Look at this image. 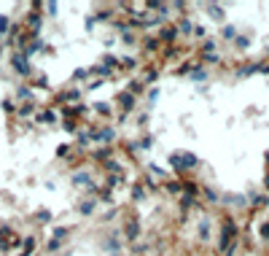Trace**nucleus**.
<instances>
[{
	"label": "nucleus",
	"mask_w": 269,
	"mask_h": 256,
	"mask_svg": "<svg viewBox=\"0 0 269 256\" xmlns=\"http://www.w3.org/2000/svg\"><path fill=\"white\" fill-rule=\"evenodd\" d=\"M237 27L234 24H224V27H221V41H226V44H234V38H237Z\"/></svg>",
	"instance_id": "473e14b6"
},
{
	"label": "nucleus",
	"mask_w": 269,
	"mask_h": 256,
	"mask_svg": "<svg viewBox=\"0 0 269 256\" xmlns=\"http://www.w3.org/2000/svg\"><path fill=\"white\" fill-rule=\"evenodd\" d=\"M159 97H161V89L159 87H151V89H145V94H143V100H145V111H154L156 108V103H159Z\"/></svg>",
	"instance_id": "5701e85b"
},
{
	"label": "nucleus",
	"mask_w": 269,
	"mask_h": 256,
	"mask_svg": "<svg viewBox=\"0 0 269 256\" xmlns=\"http://www.w3.org/2000/svg\"><path fill=\"white\" fill-rule=\"evenodd\" d=\"M89 108H91V114L100 116L102 121H111L113 116H116V105L108 103V100H94V103H89Z\"/></svg>",
	"instance_id": "9b49d317"
},
{
	"label": "nucleus",
	"mask_w": 269,
	"mask_h": 256,
	"mask_svg": "<svg viewBox=\"0 0 269 256\" xmlns=\"http://www.w3.org/2000/svg\"><path fill=\"white\" fill-rule=\"evenodd\" d=\"M111 103L118 108V116H132L134 108H137V97H134V94H129L127 89H121V92L111 100Z\"/></svg>",
	"instance_id": "423d86ee"
},
{
	"label": "nucleus",
	"mask_w": 269,
	"mask_h": 256,
	"mask_svg": "<svg viewBox=\"0 0 269 256\" xmlns=\"http://www.w3.org/2000/svg\"><path fill=\"white\" fill-rule=\"evenodd\" d=\"M97 65H102L105 70L116 73V70H121V57L113 54V51H102V54H100V62H97Z\"/></svg>",
	"instance_id": "2eb2a0df"
},
{
	"label": "nucleus",
	"mask_w": 269,
	"mask_h": 256,
	"mask_svg": "<svg viewBox=\"0 0 269 256\" xmlns=\"http://www.w3.org/2000/svg\"><path fill=\"white\" fill-rule=\"evenodd\" d=\"M215 256H221V254H215Z\"/></svg>",
	"instance_id": "6e6d98bb"
},
{
	"label": "nucleus",
	"mask_w": 269,
	"mask_h": 256,
	"mask_svg": "<svg viewBox=\"0 0 269 256\" xmlns=\"http://www.w3.org/2000/svg\"><path fill=\"white\" fill-rule=\"evenodd\" d=\"M73 151H75L73 143H59L57 151H54V157H57V159H70V157H73Z\"/></svg>",
	"instance_id": "7c9ffc66"
},
{
	"label": "nucleus",
	"mask_w": 269,
	"mask_h": 256,
	"mask_svg": "<svg viewBox=\"0 0 269 256\" xmlns=\"http://www.w3.org/2000/svg\"><path fill=\"white\" fill-rule=\"evenodd\" d=\"M159 189L170 197H180L183 194V178H167L164 184H159Z\"/></svg>",
	"instance_id": "6ab92c4d"
},
{
	"label": "nucleus",
	"mask_w": 269,
	"mask_h": 256,
	"mask_svg": "<svg viewBox=\"0 0 269 256\" xmlns=\"http://www.w3.org/2000/svg\"><path fill=\"white\" fill-rule=\"evenodd\" d=\"M148 121H151V114L145 111V114H140V116H137V121H134V124H137L140 130H145V127H148Z\"/></svg>",
	"instance_id": "8fccbe9b"
},
{
	"label": "nucleus",
	"mask_w": 269,
	"mask_h": 256,
	"mask_svg": "<svg viewBox=\"0 0 269 256\" xmlns=\"http://www.w3.org/2000/svg\"><path fill=\"white\" fill-rule=\"evenodd\" d=\"M89 78V68H75L73 76H70V84H86Z\"/></svg>",
	"instance_id": "f704fd0d"
},
{
	"label": "nucleus",
	"mask_w": 269,
	"mask_h": 256,
	"mask_svg": "<svg viewBox=\"0 0 269 256\" xmlns=\"http://www.w3.org/2000/svg\"><path fill=\"white\" fill-rule=\"evenodd\" d=\"M0 78H3V65H0Z\"/></svg>",
	"instance_id": "5fc2aeb1"
},
{
	"label": "nucleus",
	"mask_w": 269,
	"mask_h": 256,
	"mask_svg": "<svg viewBox=\"0 0 269 256\" xmlns=\"http://www.w3.org/2000/svg\"><path fill=\"white\" fill-rule=\"evenodd\" d=\"M43 24H46V17H43V8H30L22 19V27L27 30L30 35H41Z\"/></svg>",
	"instance_id": "39448f33"
},
{
	"label": "nucleus",
	"mask_w": 269,
	"mask_h": 256,
	"mask_svg": "<svg viewBox=\"0 0 269 256\" xmlns=\"http://www.w3.org/2000/svg\"><path fill=\"white\" fill-rule=\"evenodd\" d=\"M210 227H213V221H210L207 216H202V218H199V221H197V240L207 243V240H210V234H213V229H210Z\"/></svg>",
	"instance_id": "412c9836"
},
{
	"label": "nucleus",
	"mask_w": 269,
	"mask_h": 256,
	"mask_svg": "<svg viewBox=\"0 0 269 256\" xmlns=\"http://www.w3.org/2000/svg\"><path fill=\"white\" fill-rule=\"evenodd\" d=\"M140 49H143L145 57H151V54H159L164 46H161V41L156 35H140Z\"/></svg>",
	"instance_id": "4468645a"
},
{
	"label": "nucleus",
	"mask_w": 269,
	"mask_h": 256,
	"mask_svg": "<svg viewBox=\"0 0 269 256\" xmlns=\"http://www.w3.org/2000/svg\"><path fill=\"white\" fill-rule=\"evenodd\" d=\"M59 121H62V124H59L62 132H67V135H73V138H75V132L81 130V124H84V121H75V119H59Z\"/></svg>",
	"instance_id": "c756f323"
},
{
	"label": "nucleus",
	"mask_w": 269,
	"mask_h": 256,
	"mask_svg": "<svg viewBox=\"0 0 269 256\" xmlns=\"http://www.w3.org/2000/svg\"><path fill=\"white\" fill-rule=\"evenodd\" d=\"M199 197H204V200L210 202V205H215V202H221V194L213 189V186H202V194Z\"/></svg>",
	"instance_id": "c9c22d12"
},
{
	"label": "nucleus",
	"mask_w": 269,
	"mask_h": 256,
	"mask_svg": "<svg viewBox=\"0 0 269 256\" xmlns=\"http://www.w3.org/2000/svg\"><path fill=\"white\" fill-rule=\"evenodd\" d=\"M35 251H38V237L35 234H24V237H22L19 254H14V256H35Z\"/></svg>",
	"instance_id": "aec40b11"
},
{
	"label": "nucleus",
	"mask_w": 269,
	"mask_h": 256,
	"mask_svg": "<svg viewBox=\"0 0 269 256\" xmlns=\"http://www.w3.org/2000/svg\"><path fill=\"white\" fill-rule=\"evenodd\" d=\"M38 108H41V105L38 103H27V105H16V119L22 121V124H24V121H32L35 119V114H38Z\"/></svg>",
	"instance_id": "dca6fc26"
},
{
	"label": "nucleus",
	"mask_w": 269,
	"mask_h": 256,
	"mask_svg": "<svg viewBox=\"0 0 269 256\" xmlns=\"http://www.w3.org/2000/svg\"><path fill=\"white\" fill-rule=\"evenodd\" d=\"M118 229H121L124 243H129V245L140 243V237H143V224H140V216H134V213H127Z\"/></svg>",
	"instance_id": "7ed1b4c3"
},
{
	"label": "nucleus",
	"mask_w": 269,
	"mask_h": 256,
	"mask_svg": "<svg viewBox=\"0 0 269 256\" xmlns=\"http://www.w3.org/2000/svg\"><path fill=\"white\" fill-rule=\"evenodd\" d=\"M62 245H65L62 240H54V237H48V240H46V254H48V256H54L57 251H62Z\"/></svg>",
	"instance_id": "a19ab883"
},
{
	"label": "nucleus",
	"mask_w": 269,
	"mask_h": 256,
	"mask_svg": "<svg viewBox=\"0 0 269 256\" xmlns=\"http://www.w3.org/2000/svg\"><path fill=\"white\" fill-rule=\"evenodd\" d=\"M97 208H100V200L97 197H81L78 202H75V213H78L81 218H91V216H97Z\"/></svg>",
	"instance_id": "9d476101"
},
{
	"label": "nucleus",
	"mask_w": 269,
	"mask_h": 256,
	"mask_svg": "<svg viewBox=\"0 0 269 256\" xmlns=\"http://www.w3.org/2000/svg\"><path fill=\"white\" fill-rule=\"evenodd\" d=\"M14 103L16 105H27V103H38V92L30 87L27 81H19L14 89Z\"/></svg>",
	"instance_id": "6e6552de"
},
{
	"label": "nucleus",
	"mask_w": 269,
	"mask_h": 256,
	"mask_svg": "<svg viewBox=\"0 0 269 256\" xmlns=\"http://www.w3.org/2000/svg\"><path fill=\"white\" fill-rule=\"evenodd\" d=\"M121 57V70H137L140 68V57H132V54H118Z\"/></svg>",
	"instance_id": "c85d7f7f"
},
{
	"label": "nucleus",
	"mask_w": 269,
	"mask_h": 256,
	"mask_svg": "<svg viewBox=\"0 0 269 256\" xmlns=\"http://www.w3.org/2000/svg\"><path fill=\"white\" fill-rule=\"evenodd\" d=\"M102 44H105V49H111V46H113V44H116V35H108V38H105V41H102Z\"/></svg>",
	"instance_id": "3c124183"
},
{
	"label": "nucleus",
	"mask_w": 269,
	"mask_h": 256,
	"mask_svg": "<svg viewBox=\"0 0 269 256\" xmlns=\"http://www.w3.org/2000/svg\"><path fill=\"white\" fill-rule=\"evenodd\" d=\"M159 76H161V68H159V65H154V62H148V65L143 68V76H140V84H143L145 89H151V87H156Z\"/></svg>",
	"instance_id": "ddd939ff"
},
{
	"label": "nucleus",
	"mask_w": 269,
	"mask_h": 256,
	"mask_svg": "<svg viewBox=\"0 0 269 256\" xmlns=\"http://www.w3.org/2000/svg\"><path fill=\"white\" fill-rule=\"evenodd\" d=\"M102 251H108V254H121L124 251V237H121V229H111V232H105V237H102Z\"/></svg>",
	"instance_id": "0eeeda50"
},
{
	"label": "nucleus",
	"mask_w": 269,
	"mask_h": 256,
	"mask_svg": "<svg viewBox=\"0 0 269 256\" xmlns=\"http://www.w3.org/2000/svg\"><path fill=\"white\" fill-rule=\"evenodd\" d=\"M145 175H151V178H154L156 184H164V181L170 178V170L159 167L156 162H145Z\"/></svg>",
	"instance_id": "a211bd4d"
},
{
	"label": "nucleus",
	"mask_w": 269,
	"mask_h": 256,
	"mask_svg": "<svg viewBox=\"0 0 269 256\" xmlns=\"http://www.w3.org/2000/svg\"><path fill=\"white\" fill-rule=\"evenodd\" d=\"M48 234H51L54 240H62V243H67L70 234H73V227H65V224H57V227L48 229Z\"/></svg>",
	"instance_id": "393cba45"
},
{
	"label": "nucleus",
	"mask_w": 269,
	"mask_h": 256,
	"mask_svg": "<svg viewBox=\"0 0 269 256\" xmlns=\"http://www.w3.org/2000/svg\"><path fill=\"white\" fill-rule=\"evenodd\" d=\"M91 146H113L118 143V130L113 121H100V124H89Z\"/></svg>",
	"instance_id": "f03ea898"
},
{
	"label": "nucleus",
	"mask_w": 269,
	"mask_h": 256,
	"mask_svg": "<svg viewBox=\"0 0 269 256\" xmlns=\"http://www.w3.org/2000/svg\"><path fill=\"white\" fill-rule=\"evenodd\" d=\"M258 237L269 245V221H261V227H258Z\"/></svg>",
	"instance_id": "09e8293b"
},
{
	"label": "nucleus",
	"mask_w": 269,
	"mask_h": 256,
	"mask_svg": "<svg viewBox=\"0 0 269 256\" xmlns=\"http://www.w3.org/2000/svg\"><path fill=\"white\" fill-rule=\"evenodd\" d=\"M145 200H148V191H145V186L140 184V181H134V184L129 186V202H132V205H143Z\"/></svg>",
	"instance_id": "f3484780"
},
{
	"label": "nucleus",
	"mask_w": 269,
	"mask_h": 256,
	"mask_svg": "<svg viewBox=\"0 0 269 256\" xmlns=\"http://www.w3.org/2000/svg\"><path fill=\"white\" fill-rule=\"evenodd\" d=\"M32 218H35L38 224H43V227H46V224H51V221H54V213L48 210V208H38V210L32 213Z\"/></svg>",
	"instance_id": "cd10ccee"
},
{
	"label": "nucleus",
	"mask_w": 269,
	"mask_h": 256,
	"mask_svg": "<svg viewBox=\"0 0 269 256\" xmlns=\"http://www.w3.org/2000/svg\"><path fill=\"white\" fill-rule=\"evenodd\" d=\"M175 27H178V35H191L194 33L191 17H188V14H180V17H178V22H175Z\"/></svg>",
	"instance_id": "b1692460"
},
{
	"label": "nucleus",
	"mask_w": 269,
	"mask_h": 256,
	"mask_svg": "<svg viewBox=\"0 0 269 256\" xmlns=\"http://www.w3.org/2000/svg\"><path fill=\"white\" fill-rule=\"evenodd\" d=\"M264 189H267V191H269V173H267V175H264Z\"/></svg>",
	"instance_id": "603ef678"
},
{
	"label": "nucleus",
	"mask_w": 269,
	"mask_h": 256,
	"mask_svg": "<svg viewBox=\"0 0 269 256\" xmlns=\"http://www.w3.org/2000/svg\"><path fill=\"white\" fill-rule=\"evenodd\" d=\"M221 200H224L226 205H231V208H247V197L245 194H231L229 191V194H224Z\"/></svg>",
	"instance_id": "bb28decb"
},
{
	"label": "nucleus",
	"mask_w": 269,
	"mask_h": 256,
	"mask_svg": "<svg viewBox=\"0 0 269 256\" xmlns=\"http://www.w3.org/2000/svg\"><path fill=\"white\" fill-rule=\"evenodd\" d=\"M0 108H3L5 114L14 116V114H16V103H14V97H3V100H0Z\"/></svg>",
	"instance_id": "c03bdc74"
},
{
	"label": "nucleus",
	"mask_w": 269,
	"mask_h": 256,
	"mask_svg": "<svg viewBox=\"0 0 269 256\" xmlns=\"http://www.w3.org/2000/svg\"><path fill=\"white\" fill-rule=\"evenodd\" d=\"M194 38H197V41H204V38H207V27H204V24H197V22H194Z\"/></svg>",
	"instance_id": "49530a36"
},
{
	"label": "nucleus",
	"mask_w": 269,
	"mask_h": 256,
	"mask_svg": "<svg viewBox=\"0 0 269 256\" xmlns=\"http://www.w3.org/2000/svg\"><path fill=\"white\" fill-rule=\"evenodd\" d=\"M43 17H46V19H57L59 17V3H54V0L43 3Z\"/></svg>",
	"instance_id": "72a5a7b5"
},
{
	"label": "nucleus",
	"mask_w": 269,
	"mask_h": 256,
	"mask_svg": "<svg viewBox=\"0 0 269 256\" xmlns=\"http://www.w3.org/2000/svg\"><path fill=\"white\" fill-rule=\"evenodd\" d=\"M8 65H11V70L16 73V78H19V81H30V78L35 76L32 62L27 60L22 51H11V54H8Z\"/></svg>",
	"instance_id": "20e7f679"
},
{
	"label": "nucleus",
	"mask_w": 269,
	"mask_h": 256,
	"mask_svg": "<svg viewBox=\"0 0 269 256\" xmlns=\"http://www.w3.org/2000/svg\"><path fill=\"white\" fill-rule=\"evenodd\" d=\"M108 256H124V254H108Z\"/></svg>",
	"instance_id": "864d4df0"
},
{
	"label": "nucleus",
	"mask_w": 269,
	"mask_h": 256,
	"mask_svg": "<svg viewBox=\"0 0 269 256\" xmlns=\"http://www.w3.org/2000/svg\"><path fill=\"white\" fill-rule=\"evenodd\" d=\"M11 24H14V19H11L8 14H0V38H8Z\"/></svg>",
	"instance_id": "e433bc0d"
},
{
	"label": "nucleus",
	"mask_w": 269,
	"mask_h": 256,
	"mask_svg": "<svg viewBox=\"0 0 269 256\" xmlns=\"http://www.w3.org/2000/svg\"><path fill=\"white\" fill-rule=\"evenodd\" d=\"M59 121V108H51V105H46V108H38L35 119H32V124L38 127H54Z\"/></svg>",
	"instance_id": "1a4fd4ad"
},
{
	"label": "nucleus",
	"mask_w": 269,
	"mask_h": 256,
	"mask_svg": "<svg viewBox=\"0 0 269 256\" xmlns=\"http://www.w3.org/2000/svg\"><path fill=\"white\" fill-rule=\"evenodd\" d=\"M94 27H97V19H94V14L84 17V30H86V33H94Z\"/></svg>",
	"instance_id": "de8ad7c7"
},
{
	"label": "nucleus",
	"mask_w": 269,
	"mask_h": 256,
	"mask_svg": "<svg viewBox=\"0 0 269 256\" xmlns=\"http://www.w3.org/2000/svg\"><path fill=\"white\" fill-rule=\"evenodd\" d=\"M204 11H207V17L213 19V22H226V8L218 6V3H204Z\"/></svg>",
	"instance_id": "4be33fe9"
},
{
	"label": "nucleus",
	"mask_w": 269,
	"mask_h": 256,
	"mask_svg": "<svg viewBox=\"0 0 269 256\" xmlns=\"http://www.w3.org/2000/svg\"><path fill=\"white\" fill-rule=\"evenodd\" d=\"M118 41H121L124 46H140V35L134 33V30H127V33L118 35Z\"/></svg>",
	"instance_id": "2f4dec72"
},
{
	"label": "nucleus",
	"mask_w": 269,
	"mask_h": 256,
	"mask_svg": "<svg viewBox=\"0 0 269 256\" xmlns=\"http://www.w3.org/2000/svg\"><path fill=\"white\" fill-rule=\"evenodd\" d=\"M207 78H210L207 68H204V65H199V62H197V65H194V70L188 73V81H194V84H204V81H207Z\"/></svg>",
	"instance_id": "a878e982"
},
{
	"label": "nucleus",
	"mask_w": 269,
	"mask_h": 256,
	"mask_svg": "<svg viewBox=\"0 0 269 256\" xmlns=\"http://www.w3.org/2000/svg\"><path fill=\"white\" fill-rule=\"evenodd\" d=\"M250 44H253L250 35H237V38H234V49L237 51H247V49H250Z\"/></svg>",
	"instance_id": "4c0bfd02"
},
{
	"label": "nucleus",
	"mask_w": 269,
	"mask_h": 256,
	"mask_svg": "<svg viewBox=\"0 0 269 256\" xmlns=\"http://www.w3.org/2000/svg\"><path fill=\"white\" fill-rule=\"evenodd\" d=\"M199 65H221V54L218 51H215V54H202Z\"/></svg>",
	"instance_id": "37998d69"
},
{
	"label": "nucleus",
	"mask_w": 269,
	"mask_h": 256,
	"mask_svg": "<svg viewBox=\"0 0 269 256\" xmlns=\"http://www.w3.org/2000/svg\"><path fill=\"white\" fill-rule=\"evenodd\" d=\"M167 164H170V173H175L178 178H183L186 173H191V170L199 167V157L191 151H172L170 157H167Z\"/></svg>",
	"instance_id": "f257e3e1"
},
{
	"label": "nucleus",
	"mask_w": 269,
	"mask_h": 256,
	"mask_svg": "<svg viewBox=\"0 0 269 256\" xmlns=\"http://www.w3.org/2000/svg\"><path fill=\"white\" fill-rule=\"evenodd\" d=\"M156 146V135H143L140 138V151H151Z\"/></svg>",
	"instance_id": "79ce46f5"
},
{
	"label": "nucleus",
	"mask_w": 269,
	"mask_h": 256,
	"mask_svg": "<svg viewBox=\"0 0 269 256\" xmlns=\"http://www.w3.org/2000/svg\"><path fill=\"white\" fill-rule=\"evenodd\" d=\"M215 46H218V44H215L213 38H204L202 46H199V57H202V54H215Z\"/></svg>",
	"instance_id": "ea45409f"
},
{
	"label": "nucleus",
	"mask_w": 269,
	"mask_h": 256,
	"mask_svg": "<svg viewBox=\"0 0 269 256\" xmlns=\"http://www.w3.org/2000/svg\"><path fill=\"white\" fill-rule=\"evenodd\" d=\"M156 38L161 41V46H178L180 35H178V27H175V24H164V27L156 30Z\"/></svg>",
	"instance_id": "f8f14e48"
},
{
	"label": "nucleus",
	"mask_w": 269,
	"mask_h": 256,
	"mask_svg": "<svg viewBox=\"0 0 269 256\" xmlns=\"http://www.w3.org/2000/svg\"><path fill=\"white\" fill-rule=\"evenodd\" d=\"M105 84H111V81H102V78H94V81H86L84 92H97V89H102Z\"/></svg>",
	"instance_id": "a18cd8bd"
},
{
	"label": "nucleus",
	"mask_w": 269,
	"mask_h": 256,
	"mask_svg": "<svg viewBox=\"0 0 269 256\" xmlns=\"http://www.w3.org/2000/svg\"><path fill=\"white\" fill-rule=\"evenodd\" d=\"M124 154H129V157H137L140 154V140H124Z\"/></svg>",
	"instance_id": "58836bf2"
}]
</instances>
